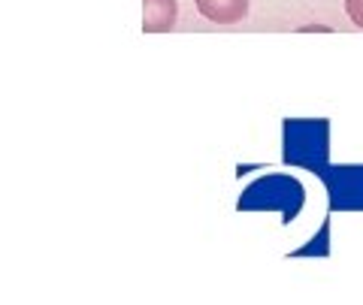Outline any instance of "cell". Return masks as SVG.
Instances as JSON below:
<instances>
[{
  "instance_id": "7a4b0ae2",
  "label": "cell",
  "mask_w": 363,
  "mask_h": 305,
  "mask_svg": "<svg viewBox=\"0 0 363 305\" xmlns=\"http://www.w3.org/2000/svg\"><path fill=\"white\" fill-rule=\"evenodd\" d=\"M176 0H143V33H167L176 28Z\"/></svg>"
},
{
  "instance_id": "3957f363",
  "label": "cell",
  "mask_w": 363,
  "mask_h": 305,
  "mask_svg": "<svg viewBox=\"0 0 363 305\" xmlns=\"http://www.w3.org/2000/svg\"><path fill=\"white\" fill-rule=\"evenodd\" d=\"M200 16L215 25H236L248 16V0H194Z\"/></svg>"
},
{
  "instance_id": "277c9868",
  "label": "cell",
  "mask_w": 363,
  "mask_h": 305,
  "mask_svg": "<svg viewBox=\"0 0 363 305\" xmlns=\"http://www.w3.org/2000/svg\"><path fill=\"white\" fill-rule=\"evenodd\" d=\"M345 13H348V18L363 30V0H345Z\"/></svg>"
},
{
  "instance_id": "6da1fadb",
  "label": "cell",
  "mask_w": 363,
  "mask_h": 305,
  "mask_svg": "<svg viewBox=\"0 0 363 305\" xmlns=\"http://www.w3.org/2000/svg\"><path fill=\"white\" fill-rule=\"evenodd\" d=\"M303 202V188L285 175L260 178L240 197V209H281L285 221L297 218Z\"/></svg>"
}]
</instances>
